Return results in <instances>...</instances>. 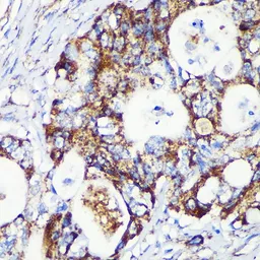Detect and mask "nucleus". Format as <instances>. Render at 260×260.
I'll return each mask as SVG.
<instances>
[{
    "label": "nucleus",
    "mask_w": 260,
    "mask_h": 260,
    "mask_svg": "<svg viewBox=\"0 0 260 260\" xmlns=\"http://www.w3.org/2000/svg\"><path fill=\"white\" fill-rule=\"evenodd\" d=\"M194 126L196 128V132L201 136L212 135V133L214 132L212 131L214 127H212V121L208 120L207 118H202V117L197 118L196 119V125L194 124Z\"/></svg>",
    "instance_id": "1"
},
{
    "label": "nucleus",
    "mask_w": 260,
    "mask_h": 260,
    "mask_svg": "<svg viewBox=\"0 0 260 260\" xmlns=\"http://www.w3.org/2000/svg\"><path fill=\"white\" fill-rule=\"evenodd\" d=\"M79 48L76 45L72 43H68L65 46L64 51H63V58H65V60L71 61V62H75L79 57Z\"/></svg>",
    "instance_id": "2"
},
{
    "label": "nucleus",
    "mask_w": 260,
    "mask_h": 260,
    "mask_svg": "<svg viewBox=\"0 0 260 260\" xmlns=\"http://www.w3.org/2000/svg\"><path fill=\"white\" fill-rule=\"evenodd\" d=\"M206 82L210 84V86H212L214 89V91H216L217 93H221L225 89V84L223 82L219 79V77H216V75L214 74V72H210L207 76H206Z\"/></svg>",
    "instance_id": "3"
},
{
    "label": "nucleus",
    "mask_w": 260,
    "mask_h": 260,
    "mask_svg": "<svg viewBox=\"0 0 260 260\" xmlns=\"http://www.w3.org/2000/svg\"><path fill=\"white\" fill-rule=\"evenodd\" d=\"M131 34L136 40L143 37L144 34V20H134L132 22Z\"/></svg>",
    "instance_id": "4"
},
{
    "label": "nucleus",
    "mask_w": 260,
    "mask_h": 260,
    "mask_svg": "<svg viewBox=\"0 0 260 260\" xmlns=\"http://www.w3.org/2000/svg\"><path fill=\"white\" fill-rule=\"evenodd\" d=\"M162 47H164V46L159 45V44H157V42L155 41V42H152V43L146 44L145 47H144V49H145L146 55L150 56L152 58H153L155 60V59L157 58V55H159V52H160V50L162 49Z\"/></svg>",
    "instance_id": "5"
},
{
    "label": "nucleus",
    "mask_w": 260,
    "mask_h": 260,
    "mask_svg": "<svg viewBox=\"0 0 260 260\" xmlns=\"http://www.w3.org/2000/svg\"><path fill=\"white\" fill-rule=\"evenodd\" d=\"M131 27H132V20L128 18H122L120 25H119V27H118L119 35L126 38L127 36L129 35V32H130V30H131Z\"/></svg>",
    "instance_id": "6"
},
{
    "label": "nucleus",
    "mask_w": 260,
    "mask_h": 260,
    "mask_svg": "<svg viewBox=\"0 0 260 260\" xmlns=\"http://www.w3.org/2000/svg\"><path fill=\"white\" fill-rule=\"evenodd\" d=\"M153 27H155V32L157 34V36H164L165 34H167L168 27H169V22H165V20H153Z\"/></svg>",
    "instance_id": "7"
},
{
    "label": "nucleus",
    "mask_w": 260,
    "mask_h": 260,
    "mask_svg": "<svg viewBox=\"0 0 260 260\" xmlns=\"http://www.w3.org/2000/svg\"><path fill=\"white\" fill-rule=\"evenodd\" d=\"M258 23L259 20H242L239 25V29L242 33H248L253 31Z\"/></svg>",
    "instance_id": "8"
},
{
    "label": "nucleus",
    "mask_w": 260,
    "mask_h": 260,
    "mask_svg": "<svg viewBox=\"0 0 260 260\" xmlns=\"http://www.w3.org/2000/svg\"><path fill=\"white\" fill-rule=\"evenodd\" d=\"M258 16V10L251 7H246L242 11V20H258L256 18Z\"/></svg>",
    "instance_id": "9"
},
{
    "label": "nucleus",
    "mask_w": 260,
    "mask_h": 260,
    "mask_svg": "<svg viewBox=\"0 0 260 260\" xmlns=\"http://www.w3.org/2000/svg\"><path fill=\"white\" fill-rule=\"evenodd\" d=\"M127 174H128V176L131 178V180L133 181V182H141L142 181L141 175L139 173V167L132 166V167L128 168Z\"/></svg>",
    "instance_id": "10"
},
{
    "label": "nucleus",
    "mask_w": 260,
    "mask_h": 260,
    "mask_svg": "<svg viewBox=\"0 0 260 260\" xmlns=\"http://www.w3.org/2000/svg\"><path fill=\"white\" fill-rule=\"evenodd\" d=\"M59 67L63 68V69L65 70L66 72H67V74H69V75H71V74L75 73V64H74V62H71V61H68V60H63L61 63H59Z\"/></svg>",
    "instance_id": "11"
},
{
    "label": "nucleus",
    "mask_w": 260,
    "mask_h": 260,
    "mask_svg": "<svg viewBox=\"0 0 260 260\" xmlns=\"http://www.w3.org/2000/svg\"><path fill=\"white\" fill-rule=\"evenodd\" d=\"M84 93L86 96L93 95V93H97V84L95 82V80H89L84 86Z\"/></svg>",
    "instance_id": "12"
},
{
    "label": "nucleus",
    "mask_w": 260,
    "mask_h": 260,
    "mask_svg": "<svg viewBox=\"0 0 260 260\" xmlns=\"http://www.w3.org/2000/svg\"><path fill=\"white\" fill-rule=\"evenodd\" d=\"M253 70H254V66H253L252 61H251L250 59H247V60H244L242 69H241V71H240V75L243 77L245 74H247L248 72L253 71Z\"/></svg>",
    "instance_id": "13"
},
{
    "label": "nucleus",
    "mask_w": 260,
    "mask_h": 260,
    "mask_svg": "<svg viewBox=\"0 0 260 260\" xmlns=\"http://www.w3.org/2000/svg\"><path fill=\"white\" fill-rule=\"evenodd\" d=\"M185 208L187 212H195L198 209V202L193 197L188 198L185 202Z\"/></svg>",
    "instance_id": "14"
},
{
    "label": "nucleus",
    "mask_w": 260,
    "mask_h": 260,
    "mask_svg": "<svg viewBox=\"0 0 260 260\" xmlns=\"http://www.w3.org/2000/svg\"><path fill=\"white\" fill-rule=\"evenodd\" d=\"M130 87V84H129V82L126 79H121L118 82V84H117L116 86V91H118V93H125L129 89Z\"/></svg>",
    "instance_id": "15"
},
{
    "label": "nucleus",
    "mask_w": 260,
    "mask_h": 260,
    "mask_svg": "<svg viewBox=\"0 0 260 260\" xmlns=\"http://www.w3.org/2000/svg\"><path fill=\"white\" fill-rule=\"evenodd\" d=\"M124 11H125V7L122 5V4L118 3L117 5L114 6V8L112 9V13L116 16L118 20H122L123 15H124Z\"/></svg>",
    "instance_id": "16"
},
{
    "label": "nucleus",
    "mask_w": 260,
    "mask_h": 260,
    "mask_svg": "<svg viewBox=\"0 0 260 260\" xmlns=\"http://www.w3.org/2000/svg\"><path fill=\"white\" fill-rule=\"evenodd\" d=\"M204 242V239L201 235H196L194 237H192L189 241L186 242V245L188 246H201Z\"/></svg>",
    "instance_id": "17"
},
{
    "label": "nucleus",
    "mask_w": 260,
    "mask_h": 260,
    "mask_svg": "<svg viewBox=\"0 0 260 260\" xmlns=\"http://www.w3.org/2000/svg\"><path fill=\"white\" fill-rule=\"evenodd\" d=\"M99 71H100V69H98V68L96 67L95 65L91 64V65L89 66V67L86 68V75L89 76V77L91 78V80H93V79H96V78L98 77Z\"/></svg>",
    "instance_id": "18"
},
{
    "label": "nucleus",
    "mask_w": 260,
    "mask_h": 260,
    "mask_svg": "<svg viewBox=\"0 0 260 260\" xmlns=\"http://www.w3.org/2000/svg\"><path fill=\"white\" fill-rule=\"evenodd\" d=\"M71 216H72L71 212H67V214H65V216L62 217V219H61V229L65 230L67 229V228L71 227V223H72Z\"/></svg>",
    "instance_id": "19"
},
{
    "label": "nucleus",
    "mask_w": 260,
    "mask_h": 260,
    "mask_svg": "<svg viewBox=\"0 0 260 260\" xmlns=\"http://www.w3.org/2000/svg\"><path fill=\"white\" fill-rule=\"evenodd\" d=\"M109 58H110V60L112 61V63H114V64H120L121 59H122V54L118 53L117 51L112 50L110 52V55H109Z\"/></svg>",
    "instance_id": "20"
},
{
    "label": "nucleus",
    "mask_w": 260,
    "mask_h": 260,
    "mask_svg": "<svg viewBox=\"0 0 260 260\" xmlns=\"http://www.w3.org/2000/svg\"><path fill=\"white\" fill-rule=\"evenodd\" d=\"M157 148H155L153 144L150 143V141H148L144 144V152H145V155H148V157H153V155L157 152Z\"/></svg>",
    "instance_id": "21"
},
{
    "label": "nucleus",
    "mask_w": 260,
    "mask_h": 260,
    "mask_svg": "<svg viewBox=\"0 0 260 260\" xmlns=\"http://www.w3.org/2000/svg\"><path fill=\"white\" fill-rule=\"evenodd\" d=\"M61 236H62V232H61V230H53L52 232H51L50 234V240L51 242L53 243H57L59 241V239L61 238Z\"/></svg>",
    "instance_id": "22"
},
{
    "label": "nucleus",
    "mask_w": 260,
    "mask_h": 260,
    "mask_svg": "<svg viewBox=\"0 0 260 260\" xmlns=\"http://www.w3.org/2000/svg\"><path fill=\"white\" fill-rule=\"evenodd\" d=\"M141 64H143V57L142 55H138V56H133L131 60V64H130V67H138Z\"/></svg>",
    "instance_id": "23"
},
{
    "label": "nucleus",
    "mask_w": 260,
    "mask_h": 260,
    "mask_svg": "<svg viewBox=\"0 0 260 260\" xmlns=\"http://www.w3.org/2000/svg\"><path fill=\"white\" fill-rule=\"evenodd\" d=\"M141 171H142V175H143V176H145V175H148V174L152 173V172H153L152 164H150L148 162H142Z\"/></svg>",
    "instance_id": "24"
},
{
    "label": "nucleus",
    "mask_w": 260,
    "mask_h": 260,
    "mask_svg": "<svg viewBox=\"0 0 260 260\" xmlns=\"http://www.w3.org/2000/svg\"><path fill=\"white\" fill-rule=\"evenodd\" d=\"M68 210L67 202H59L57 207L55 208V214H60L61 212H66Z\"/></svg>",
    "instance_id": "25"
},
{
    "label": "nucleus",
    "mask_w": 260,
    "mask_h": 260,
    "mask_svg": "<svg viewBox=\"0 0 260 260\" xmlns=\"http://www.w3.org/2000/svg\"><path fill=\"white\" fill-rule=\"evenodd\" d=\"M29 235H30V231H29V227H23L22 228V244L23 247H25L27 245V241H29Z\"/></svg>",
    "instance_id": "26"
},
{
    "label": "nucleus",
    "mask_w": 260,
    "mask_h": 260,
    "mask_svg": "<svg viewBox=\"0 0 260 260\" xmlns=\"http://www.w3.org/2000/svg\"><path fill=\"white\" fill-rule=\"evenodd\" d=\"M172 181H173V184H174L175 188H177V187H181V186H182V184H183V182H184V177H183V175L178 173L173 179H172Z\"/></svg>",
    "instance_id": "27"
},
{
    "label": "nucleus",
    "mask_w": 260,
    "mask_h": 260,
    "mask_svg": "<svg viewBox=\"0 0 260 260\" xmlns=\"http://www.w3.org/2000/svg\"><path fill=\"white\" fill-rule=\"evenodd\" d=\"M51 157H52L55 162H59L63 157L62 150H56V148H55V150L51 152Z\"/></svg>",
    "instance_id": "28"
},
{
    "label": "nucleus",
    "mask_w": 260,
    "mask_h": 260,
    "mask_svg": "<svg viewBox=\"0 0 260 260\" xmlns=\"http://www.w3.org/2000/svg\"><path fill=\"white\" fill-rule=\"evenodd\" d=\"M127 241H128V239H127L126 236H125V237H123V238H122V240H121L120 242H119V244H118V246H117V248H116V251H115V253H119L121 250H123V249L125 248V246H126Z\"/></svg>",
    "instance_id": "29"
},
{
    "label": "nucleus",
    "mask_w": 260,
    "mask_h": 260,
    "mask_svg": "<svg viewBox=\"0 0 260 260\" xmlns=\"http://www.w3.org/2000/svg\"><path fill=\"white\" fill-rule=\"evenodd\" d=\"M163 64H164V68H165V70H166V72H167V74H170V75H171V74L174 73L173 67H172V65H171V63H170L169 59H168V60L163 61Z\"/></svg>",
    "instance_id": "30"
},
{
    "label": "nucleus",
    "mask_w": 260,
    "mask_h": 260,
    "mask_svg": "<svg viewBox=\"0 0 260 260\" xmlns=\"http://www.w3.org/2000/svg\"><path fill=\"white\" fill-rule=\"evenodd\" d=\"M196 47H197L196 44L193 43L192 41H187L186 43H185V48H186V50L188 53H191V52H193V51H195Z\"/></svg>",
    "instance_id": "31"
},
{
    "label": "nucleus",
    "mask_w": 260,
    "mask_h": 260,
    "mask_svg": "<svg viewBox=\"0 0 260 260\" xmlns=\"http://www.w3.org/2000/svg\"><path fill=\"white\" fill-rule=\"evenodd\" d=\"M170 86H171V89L173 91H176L177 86H178V82H177V75L175 74V72L173 74H171V82H170Z\"/></svg>",
    "instance_id": "32"
},
{
    "label": "nucleus",
    "mask_w": 260,
    "mask_h": 260,
    "mask_svg": "<svg viewBox=\"0 0 260 260\" xmlns=\"http://www.w3.org/2000/svg\"><path fill=\"white\" fill-rule=\"evenodd\" d=\"M2 120L3 121H8V122H12V121H15V115L13 113H6L2 116Z\"/></svg>",
    "instance_id": "33"
},
{
    "label": "nucleus",
    "mask_w": 260,
    "mask_h": 260,
    "mask_svg": "<svg viewBox=\"0 0 260 260\" xmlns=\"http://www.w3.org/2000/svg\"><path fill=\"white\" fill-rule=\"evenodd\" d=\"M190 25L192 27H194V29H196V30H200V29H203V27H204V22H202V20H193V22H191Z\"/></svg>",
    "instance_id": "34"
},
{
    "label": "nucleus",
    "mask_w": 260,
    "mask_h": 260,
    "mask_svg": "<svg viewBox=\"0 0 260 260\" xmlns=\"http://www.w3.org/2000/svg\"><path fill=\"white\" fill-rule=\"evenodd\" d=\"M38 212H39V214H41V216H43V214H47V212H49V209L44 202H41V203L39 204V206H38Z\"/></svg>",
    "instance_id": "35"
},
{
    "label": "nucleus",
    "mask_w": 260,
    "mask_h": 260,
    "mask_svg": "<svg viewBox=\"0 0 260 260\" xmlns=\"http://www.w3.org/2000/svg\"><path fill=\"white\" fill-rule=\"evenodd\" d=\"M141 164H142V159L139 153H137L136 157L132 159V165L135 166V167H139V166H141Z\"/></svg>",
    "instance_id": "36"
},
{
    "label": "nucleus",
    "mask_w": 260,
    "mask_h": 260,
    "mask_svg": "<svg viewBox=\"0 0 260 260\" xmlns=\"http://www.w3.org/2000/svg\"><path fill=\"white\" fill-rule=\"evenodd\" d=\"M234 70V64L232 62H229L227 65H225L223 67V71H225L226 74H231Z\"/></svg>",
    "instance_id": "37"
},
{
    "label": "nucleus",
    "mask_w": 260,
    "mask_h": 260,
    "mask_svg": "<svg viewBox=\"0 0 260 260\" xmlns=\"http://www.w3.org/2000/svg\"><path fill=\"white\" fill-rule=\"evenodd\" d=\"M72 136V132L69 129H62V137L65 140H70Z\"/></svg>",
    "instance_id": "38"
},
{
    "label": "nucleus",
    "mask_w": 260,
    "mask_h": 260,
    "mask_svg": "<svg viewBox=\"0 0 260 260\" xmlns=\"http://www.w3.org/2000/svg\"><path fill=\"white\" fill-rule=\"evenodd\" d=\"M232 18H233L234 22H239V20H242V13L239 11H234L232 13Z\"/></svg>",
    "instance_id": "39"
},
{
    "label": "nucleus",
    "mask_w": 260,
    "mask_h": 260,
    "mask_svg": "<svg viewBox=\"0 0 260 260\" xmlns=\"http://www.w3.org/2000/svg\"><path fill=\"white\" fill-rule=\"evenodd\" d=\"M191 137H192V129L190 127H187L184 131V138L186 140H189Z\"/></svg>",
    "instance_id": "40"
},
{
    "label": "nucleus",
    "mask_w": 260,
    "mask_h": 260,
    "mask_svg": "<svg viewBox=\"0 0 260 260\" xmlns=\"http://www.w3.org/2000/svg\"><path fill=\"white\" fill-rule=\"evenodd\" d=\"M260 128V122L258 120H256L254 123L252 124V126H251V132L252 133H254V132H257Z\"/></svg>",
    "instance_id": "41"
},
{
    "label": "nucleus",
    "mask_w": 260,
    "mask_h": 260,
    "mask_svg": "<svg viewBox=\"0 0 260 260\" xmlns=\"http://www.w3.org/2000/svg\"><path fill=\"white\" fill-rule=\"evenodd\" d=\"M256 157H257V155L255 152H250V153H248V155H246V160L249 162V163H252V162L254 161Z\"/></svg>",
    "instance_id": "42"
},
{
    "label": "nucleus",
    "mask_w": 260,
    "mask_h": 260,
    "mask_svg": "<svg viewBox=\"0 0 260 260\" xmlns=\"http://www.w3.org/2000/svg\"><path fill=\"white\" fill-rule=\"evenodd\" d=\"M249 104V100L248 99H244L242 102L239 103V109H247Z\"/></svg>",
    "instance_id": "43"
},
{
    "label": "nucleus",
    "mask_w": 260,
    "mask_h": 260,
    "mask_svg": "<svg viewBox=\"0 0 260 260\" xmlns=\"http://www.w3.org/2000/svg\"><path fill=\"white\" fill-rule=\"evenodd\" d=\"M73 183H74V180L71 178H65V179H63V181H62V184L65 185V186H70V185H72Z\"/></svg>",
    "instance_id": "44"
},
{
    "label": "nucleus",
    "mask_w": 260,
    "mask_h": 260,
    "mask_svg": "<svg viewBox=\"0 0 260 260\" xmlns=\"http://www.w3.org/2000/svg\"><path fill=\"white\" fill-rule=\"evenodd\" d=\"M63 102H64V100H62V99H56V100H54V102H53V107H54V108L59 107V106L62 105Z\"/></svg>",
    "instance_id": "45"
},
{
    "label": "nucleus",
    "mask_w": 260,
    "mask_h": 260,
    "mask_svg": "<svg viewBox=\"0 0 260 260\" xmlns=\"http://www.w3.org/2000/svg\"><path fill=\"white\" fill-rule=\"evenodd\" d=\"M240 53H241V57H242L243 60H247V51L244 50V49H240Z\"/></svg>",
    "instance_id": "46"
},
{
    "label": "nucleus",
    "mask_w": 260,
    "mask_h": 260,
    "mask_svg": "<svg viewBox=\"0 0 260 260\" xmlns=\"http://www.w3.org/2000/svg\"><path fill=\"white\" fill-rule=\"evenodd\" d=\"M54 174H55V169H52V170H51V171H49L48 175H47V179H48V180H50V181H52V179H53V176H54Z\"/></svg>",
    "instance_id": "47"
},
{
    "label": "nucleus",
    "mask_w": 260,
    "mask_h": 260,
    "mask_svg": "<svg viewBox=\"0 0 260 260\" xmlns=\"http://www.w3.org/2000/svg\"><path fill=\"white\" fill-rule=\"evenodd\" d=\"M56 13V10H55V11H52V12H50V13H48L47 14V16H46V20H47V22H51V20H52V18H53V16H54V14Z\"/></svg>",
    "instance_id": "48"
},
{
    "label": "nucleus",
    "mask_w": 260,
    "mask_h": 260,
    "mask_svg": "<svg viewBox=\"0 0 260 260\" xmlns=\"http://www.w3.org/2000/svg\"><path fill=\"white\" fill-rule=\"evenodd\" d=\"M49 189H50V191L51 192L53 193V194L54 195H57V191L55 190V188H54V186H53L52 184H50V187H49Z\"/></svg>",
    "instance_id": "49"
},
{
    "label": "nucleus",
    "mask_w": 260,
    "mask_h": 260,
    "mask_svg": "<svg viewBox=\"0 0 260 260\" xmlns=\"http://www.w3.org/2000/svg\"><path fill=\"white\" fill-rule=\"evenodd\" d=\"M214 52H219V51H221V47H219L217 44H216V45H214Z\"/></svg>",
    "instance_id": "50"
},
{
    "label": "nucleus",
    "mask_w": 260,
    "mask_h": 260,
    "mask_svg": "<svg viewBox=\"0 0 260 260\" xmlns=\"http://www.w3.org/2000/svg\"><path fill=\"white\" fill-rule=\"evenodd\" d=\"M212 231H214L216 234H217V235H221V230L216 229V228H214V227H212Z\"/></svg>",
    "instance_id": "51"
},
{
    "label": "nucleus",
    "mask_w": 260,
    "mask_h": 260,
    "mask_svg": "<svg viewBox=\"0 0 260 260\" xmlns=\"http://www.w3.org/2000/svg\"><path fill=\"white\" fill-rule=\"evenodd\" d=\"M162 247V244H161V242H160V241H157V243H155V248L157 249H160Z\"/></svg>",
    "instance_id": "52"
},
{
    "label": "nucleus",
    "mask_w": 260,
    "mask_h": 260,
    "mask_svg": "<svg viewBox=\"0 0 260 260\" xmlns=\"http://www.w3.org/2000/svg\"><path fill=\"white\" fill-rule=\"evenodd\" d=\"M174 225L176 226V227L180 226V221H179V219H174Z\"/></svg>",
    "instance_id": "53"
},
{
    "label": "nucleus",
    "mask_w": 260,
    "mask_h": 260,
    "mask_svg": "<svg viewBox=\"0 0 260 260\" xmlns=\"http://www.w3.org/2000/svg\"><path fill=\"white\" fill-rule=\"evenodd\" d=\"M209 41H210V40H209V38H207V37H204V38H203V41H202V42H203V44H207Z\"/></svg>",
    "instance_id": "54"
},
{
    "label": "nucleus",
    "mask_w": 260,
    "mask_h": 260,
    "mask_svg": "<svg viewBox=\"0 0 260 260\" xmlns=\"http://www.w3.org/2000/svg\"><path fill=\"white\" fill-rule=\"evenodd\" d=\"M187 62H188V64L189 65H192V64H194L195 63V61H194V59H188V61H187Z\"/></svg>",
    "instance_id": "55"
},
{
    "label": "nucleus",
    "mask_w": 260,
    "mask_h": 260,
    "mask_svg": "<svg viewBox=\"0 0 260 260\" xmlns=\"http://www.w3.org/2000/svg\"><path fill=\"white\" fill-rule=\"evenodd\" d=\"M199 33H200V35H203L204 36V35H205V29H204V27H203V29H200L199 30Z\"/></svg>",
    "instance_id": "56"
},
{
    "label": "nucleus",
    "mask_w": 260,
    "mask_h": 260,
    "mask_svg": "<svg viewBox=\"0 0 260 260\" xmlns=\"http://www.w3.org/2000/svg\"><path fill=\"white\" fill-rule=\"evenodd\" d=\"M165 239H166V241H172V238H171V236L170 235H165Z\"/></svg>",
    "instance_id": "57"
},
{
    "label": "nucleus",
    "mask_w": 260,
    "mask_h": 260,
    "mask_svg": "<svg viewBox=\"0 0 260 260\" xmlns=\"http://www.w3.org/2000/svg\"><path fill=\"white\" fill-rule=\"evenodd\" d=\"M9 33H10V29H8L7 31H6L5 35H4V38H6V39H7V38H8V36H9Z\"/></svg>",
    "instance_id": "58"
},
{
    "label": "nucleus",
    "mask_w": 260,
    "mask_h": 260,
    "mask_svg": "<svg viewBox=\"0 0 260 260\" xmlns=\"http://www.w3.org/2000/svg\"><path fill=\"white\" fill-rule=\"evenodd\" d=\"M255 115V113H254V111H249V113H248V116H250V117H253Z\"/></svg>",
    "instance_id": "59"
},
{
    "label": "nucleus",
    "mask_w": 260,
    "mask_h": 260,
    "mask_svg": "<svg viewBox=\"0 0 260 260\" xmlns=\"http://www.w3.org/2000/svg\"><path fill=\"white\" fill-rule=\"evenodd\" d=\"M181 252H182V251H178V252H177L176 254H175L174 256H173V258H176V257L180 256V255H181Z\"/></svg>",
    "instance_id": "60"
},
{
    "label": "nucleus",
    "mask_w": 260,
    "mask_h": 260,
    "mask_svg": "<svg viewBox=\"0 0 260 260\" xmlns=\"http://www.w3.org/2000/svg\"><path fill=\"white\" fill-rule=\"evenodd\" d=\"M171 252H173V249H167V250H165V253L166 254H169V253H171Z\"/></svg>",
    "instance_id": "61"
},
{
    "label": "nucleus",
    "mask_w": 260,
    "mask_h": 260,
    "mask_svg": "<svg viewBox=\"0 0 260 260\" xmlns=\"http://www.w3.org/2000/svg\"><path fill=\"white\" fill-rule=\"evenodd\" d=\"M166 115H167L168 117H171V116H173V112H166Z\"/></svg>",
    "instance_id": "62"
}]
</instances>
